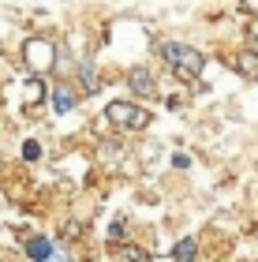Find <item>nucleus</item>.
<instances>
[{
  "label": "nucleus",
  "mask_w": 258,
  "mask_h": 262,
  "mask_svg": "<svg viewBox=\"0 0 258 262\" xmlns=\"http://www.w3.org/2000/svg\"><path fill=\"white\" fill-rule=\"evenodd\" d=\"M45 262H72V255H67V251H60V247H56V251H53L49 258H45Z\"/></svg>",
  "instance_id": "obj_13"
},
{
  "label": "nucleus",
  "mask_w": 258,
  "mask_h": 262,
  "mask_svg": "<svg viewBox=\"0 0 258 262\" xmlns=\"http://www.w3.org/2000/svg\"><path fill=\"white\" fill-rule=\"evenodd\" d=\"M254 53H258V41H254Z\"/></svg>",
  "instance_id": "obj_15"
},
{
  "label": "nucleus",
  "mask_w": 258,
  "mask_h": 262,
  "mask_svg": "<svg viewBox=\"0 0 258 262\" xmlns=\"http://www.w3.org/2000/svg\"><path fill=\"white\" fill-rule=\"evenodd\" d=\"M79 79H83L86 90H98V71H93V64H79Z\"/></svg>",
  "instance_id": "obj_10"
},
{
  "label": "nucleus",
  "mask_w": 258,
  "mask_h": 262,
  "mask_svg": "<svg viewBox=\"0 0 258 262\" xmlns=\"http://www.w3.org/2000/svg\"><path fill=\"white\" fill-rule=\"evenodd\" d=\"M22 158H27V161H38V158H41V146H38V142H27V146H22Z\"/></svg>",
  "instance_id": "obj_11"
},
{
  "label": "nucleus",
  "mask_w": 258,
  "mask_h": 262,
  "mask_svg": "<svg viewBox=\"0 0 258 262\" xmlns=\"http://www.w3.org/2000/svg\"><path fill=\"white\" fill-rule=\"evenodd\" d=\"M120 255H124V258H131V262H150V255H146V251H135V247H124Z\"/></svg>",
  "instance_id": "obj_12"
},
{
  "label": "nucleus",
  "mask_w": 258,
  "mask_h": 262,
  "mask_svg": "<svg viewBox=\"0 0 258 262\" xmlns=\"http://www.w3.org/2000/svg\"><path fill=\"white\" fill-rule=\"evenodd\" d=\"M172 165H176V169H187V165H191V158H187V154H176Z\"/></svg>",
  "instance_id": "obj_14"
},
{
  "label": "nucleus",
  "mask_w": 258,
  "mask_h": 262,
  "mask_svg": "<svg viewBox=\"0 0 258 262\" xmlns=\"http://www.w3.org/2000/svg\"><path fill=\"white\" fill-rule=\"evenodd\" d=\"M172 258L176 262H195L198 258V240H195V236H183V240L172 247Z\"/></svg>",
  "instance_id": "obj_8"
},
{
  "label": "nucleus",
  "mask_w": 258,
  "mask_h": 262,
  "mask_svg": "<svg viewBox=\"0 0 258 262\" xmlns=\"http://www.w3.org/2000/svg\"><path fill=\"white\" fill-rule=\"evenodd\" d=\"M127 90H131L135 98H154V94H157V82H154V75H150V68L135 64L131 71H127Z\"/></svg>",
  "instance_id": "obj_4"
},
{
  "label": "nucleus",
  "mask_w": 258,
  "mask_h": 262,
  "mask_svg": "<svg viewBox=\"0 0 258 262\" xmlns=\"http://www.w3.org/2000/svg\"><path fill=\"white\" fill-rule=\"evenodd\" d=\"M161 56H165V64L183 79H195L198 71L206 68V56L198 53L195 45H183V41H165L161 45Z\"/></svg>",
  "instance_id": "obj_1"
},
{
  "label": "nucleus",
  "mask_w": 258,
  "mask_h": 262,
  "mask_svg": "<svg viewBox=\"0 0 258 262\" xmlns=\"http://www.w3.org/2000/svg\"><path fill=\"white\" fill-rule=\"evenodd\" d=\"M232 64H236V71H240L243 79H258V53H254V49L240 53V56H236Z\"/></svg>",
  "instance_id": "obj_7"
},
{
  "label": "nucleus",
  "mask_w": 258,
  "mask_h": 262,
  "mask_svg": "<svg viewBox=\"0 0 258 262\" xmlns=\"http://www.w3.org/2000/svg\"><path fill=\"white\" fill-rule=\"evenodd\" d=\"M49 101H53V109H56V113H72L75 105H79L75 90L67 86V82H56V86H53V94H49Z\"/></svg>",
  "instance_id": "obj_5"
},
{
  "label": "nucleus",
  "mask_w": 258,
  "mask_h": 262,
  "mask_svg": "<svg viewBox=\"0 0 258 262\" xmlns=\"http://www.w3.org/2000/svg\"><path fill=\"white\" fill-rule=\"evenodd\" d=\"M53 251H56V244L49 240V236H30V240H27V255H30L34 262H45Z\"/></svg>",
  "instance_id": "obj_6"
},
{
  "label": "nucleus",
  "mask_w": 258,
  "mask_h": 262,
  "mask_svg": "<svg viewBox=\"0 0 258 262\" xmlns=\"http://www.w3.org/2000/svg\"><path fill=\"white\" fill-rule=\"evenodd\" d=\"M22 94H27V105H38V101H45V82H41L38 75H34V79H27Z\"/></svg>",
  "instance_id": "obj_9"
},
{
  "label": "nucleus",
  "mask_w": 258,
  "mask_h": 262,
  "mask_svg": "<svg viewBox=\"0 0 258 262\" xmlns=\"http://www.w3.org/2000/svg\"><path fill=\"white\" fill-rule=\"evenodd\" d=\"M22 60L34 75H45V71L56 68V45L49 38H27L22 41Z\"/></svg>",
  "instance_id": "obj_2"
},
{
  "label": "nucleus",
  "mask_w": 258,
  "mask_h": 262,
  "mask_svg": "<svg viewBox=\"0 0 258 262\" xmlns=\"http://www.w3.org/2000/svg\"><path fill=\"white\" fill-rule=\"evenodd\" d=\"M105 116H109L116 127H124V131H143L150 124V113L143 105H135V101H112L109 109H105Z\"/></svg>",
  "instance_id": "obj_3"
}]
</instances>
